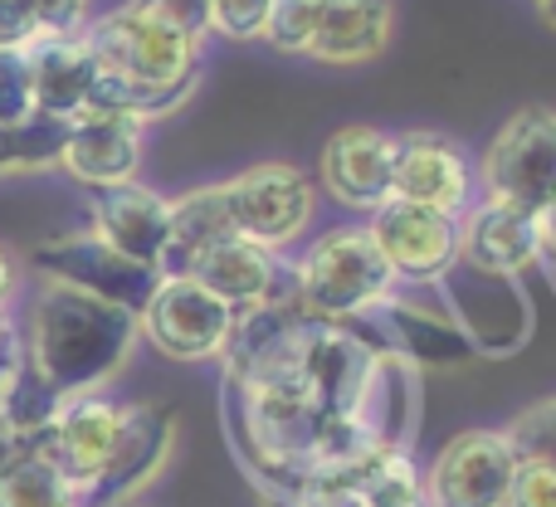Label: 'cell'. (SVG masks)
I'll return each mask as SVG.
<instances>
[{
	"label": "cell",
	"mask_w": 556,
	"mask_h": 507,
	"mask_svg": "<svg viewBox=\"0 0 556 507\" xmlns=\"http://www.w3.org/2000/svg\"><path fill=\"white\" fill-rule=\"evenodd\" d=\"M415 366L371 322H317L293 297L235 322L225 420L260 493L415 444Z\"/></svg>",
	"instance_id": "6da1fadb"
},
{
	"label": "cell",
	"mask_w": 556,
	"mask_h": 507,
	"mask_svg": "<svg viewBox=\"0 0 556 507\" xmlns=\"http://www.w3.org/2000/svg\"><path fill=\"white\" fill-rule=\"evenodd\" d=\"M137 342V317L123 307L88 297L78 288L45 283L39 297L29 303V327H25V366L59 395H88L103 391L123 371L127 352Z\"/></svg>",
	"instance_id": "7a4b0ae2"
},
{
	"label": "cell",
	"mask_w": 556,
	"mask_h": 507,
	"mask_svg": "<svg viewBox=\"0 0 556 507\" xmlns=\"http://www.w3.org/2000/svg\"><path fill=\"white\" fill-rule=\"evenodd\" d=\"M391 288L395 278L366 225L323 230L293 268V307L317 322H366Z\"/></svg>",
	"instance_id": "3957f363"
},
{
	"label": "cell",
	"mask_w": 556,
	"mask_h": 507,
	"mask_svg": "<svg viewBox=\"0 0 556 507\" xmlns=\"http://www.w3.org/2000/svg\"><path fill=\"white\" fill-rule=\"evenodd\" d=\"M84 45L98 59V68L113 78L142 88H186L191 93L201 78V45L176 29L156 25L137 5H117L103 20L84 25Z\"/></svg>",
	"instance_id": "277c9868"
},
{
	"label": "cell",
	"mask_w": 556,
	"mask_h": 507,
	"mask_svg": "<svg viewBox=\"0 0 556 507\" xmlns=\"http://www.w3.org/2000/svg\"><path fill=\"white\" fill-rule=\"evenodd\" d=\"M483 201L513 205V211H542L556 195V113L552 107H522L498 127L479 162Z\"/></svg>",
	"instance_id": "5b68a950"
},
{
	"label": "cell",
	"mask_w": 556,
	"mask_h": 507,
	"mask_svg": "<svg viewBox=\"0 0 556 507\" xmlns=\"http://www.w3.org/2000/svg\"><path fill=\"white\" fill-rule=\"evenodd\" d=\"M235 322L240 317L211 288H201L186 274L156 278L147 307L137 313V332L162 356H172V362H215V356H225Z\"/></svg>",
	"instance_id": "8992f818"
},
{
	"label": "cell",
	"mask_w": 556,
	"mask_h": 507,
	"mask_svg": "<svg viewBox=\"0 0 556 507\" xmlns=\"http://www.w3.org/2000/svg\"><path fill=\"white\" fill-rule=\"evenodd\" d=\"M366 230L395 283H440L459 268V215L391 195L366 215Z\"/></svg>",
	"instance_id": "52a82bcc"
},
{
	"label": "cell",
	"mask_w": 556,
	"mask_h": 507,
	"mask_svg": "<svg viewBox=\"0 0 556 507\" xmlns=\"http://www.w3.org/2000/svg\"><path fill=\"white\" fill-rule=\"evenodd\" d=\"M225 201H230L235 230L278 254L283 244L303 240V230L313 225L317 186L288 162H260L225 181Z\"/></svg>",
	"instance_id": "ba28073f"
},
{
	"label": "cell",
	"mask_w": 556,
	"mask_h": 507,
	"mask_svg": "<svg viewBox=\"0 0 556 507\" xmlns=\"http://www.w3.org/2000/svg\"><path fill=\"white\" fill-rule=\"evenodd\" d=\"M518 449L503 430H464L420 473L425 507H508Z\"/></svg>",
	"instance_id": "9c48e42d"
},
{
	"label": "cell",
	"mask_w": 556,
	"mask_h": 507,
	"mask_svg": "<svg viewBox=\"0 0 556 507\" xmlns=\"http://www.w3.org/2000/svg\"><path fill=\"white\" fill-rule=\"evenodd\" d=\"M29 264H35L49 283H64V288H78V293H88V297H103V303L123 307V313H132V317L147 307L156 278H162V274H152V268L123 258L113 244L98 240V235H64V240H49L29 254Z\"/></svg>",
	"instance_id": "30bf717a"
},
{
	"label": "cell",
	"mask_w": 556,
	"mask_h": 507,
	"mask_svg": "<svg viewBox=\"0 0 556 507\" xmlns=\"http://www.w3.org/2000/svg\"><path fill=\"white\" fill-rule=\"evenodd\" d=\"M117 424H123V405L108 401V395H98V391H88V395H68V401H59L54 420L35 434V449L45 454L68 483H74L78 507H84V493L98 483L108 454H113Z\"/></svg>",
	"instance_id": "8fae6325"
},
{
	"label": "cell",
	"mask_w": 556,
	"mask_h": 507,
	"mask_svg": "<svg viewBox=\"0 0 556 507\" xmlns=\"http://www.w3.org/2000/svg\"><path fill=\"white\" fill-rule=\"evenodd\" d=\"M172 444H176V410L172 405H156V401L123 405V424H117L113 454H108L98 483L84 493V507L132 503V493L147 489V483L162 473V464L172 459Z\"/></svg>",
	"instance_id": "7c38bea8"
},
{
	"label": "cell",
	"mask_w": 556,
	"mask_h": 507,
	"mask_svg": "<svg viewBox=\"0 0 556 507\" xmlns=\"http://www.w3.org/2000/svg\"><path fill=\"white\" fill-rule=\"evenodd\" d=\"M391 195L415 205H430L444 215H464L479 201V172L469 152L440 132H405L395 137V166H391Z\"/></svg>",
	"instance_id": "4fadbf2b"
},
{
	"label": "cell",
	"mask_w": 556,
	"mask_h": 507,
	"mask_svg": "<svg viewBox=\"0 0 556 507\" xmlns=\"http://www.w3.org/2000/svg\"><path fill=\"white\" fill-rule=\"evenodd\" d=\"M186 278L211 288L235 317L264 313V307L293 297V274L283 268V258L274 250H264V244L244 240V235H230V240H220L215 250H205L186 268Z\"/></svg>",
	"instance_id": "5bb4252c"
},
{
	"label": "cell",
	"mask_w": 556,
	"mask_h": 507,
	"mask_svg": "<svg viewBox=\"0 0 556 507\" xmlns=\"http://www.w3.org/2000/svg\"><path fill=\"white\" fill-rule=\"evenodd\" d=\"M391 166H395V137L366 123L332 132L323 156H317L323 191L337 205L362 215H371L381 201H391Z\"/></svg>",
	"instance_id": "9a60e30c"
},
{
	"label": "cell",
	"mask_w": 556,
	"mask_h": 507,
	"mask_svg": "<svg viewBox=\"0 0 556 507\" xmlns=\"http://www.w3.org/2000/svg\"><path fill=\"white\" fill-rule=\"evenodd\" d=\"M459 264L473 278H498L513 283L538 264V235H532V215L513 211L498 201H473L459 215Z\"/></svg>",
	"instance_id": "2e32d148"
},
{
	"label": "cell",
	"mask_w": 556,
	"mask_h": 507,
	"mask_svg": "<svg viewBox=\"0 0 556 507\" xmlns=\"http://www.w3.org/2000/svg\"><path fill=\"white\" fill-rule=\"evenodd\" d=\"M166 230H172V201L156 195L152 186H103L93 191V235L103 244H113L123 258L162 274L166 254Z\"/></svg>",
	"instance_id": "e0dca14e"
},
{
	"label": "cell",
	"mask_w": 556,
	"mask_h": 507,
	"mask_svg": "<svg viewBox=\"0 0 556 507\" xmlns=\"http://www.w3.org/2000/svg\"><path fill=\"white\" fill-rule=\"evenodd\" d=\"M59 166H64L68 176H78L84 186H93V191L137 181V166H142V127L127 123V117H103V113L74 117L64 132Z\"/></svg>",
	"instance_id": "ac0fdd59"
},
{
	"label": "cell",
	"mask_w": 556,
	"mask_h": 507,
	"mask_svg": "<svg viewBox=\"0 0 556 507\" xmlns=\"http://www.w3.org/2000/svg\"><path fill=\"white\" fill-rule=\"evenodd\" d=\"M29 59V88H35V113L74 123L84 117L88 93L98 78V59L88 54L84 35H45L25 45Z\"/></svg>",
	"instance_id": "d6986e66"
},
{
	"label": "cell",
	"mask_w": 556,
	"mask_h": 507,
	"mask_svg": "<svg viewBox=\"0 0 556 507\" xmlns=\"http://www.w3.org/2000/svg\"><path fill=\"white\" fill-rule=\"evenodd\" d=\"M376 337L391 346L395 356H405L410 366H444V362H469L479 346H473L469 327L454 322L444 313H430L420 303H405V297H386L376 307Z\"/></svg>",
	"instance_id": "ffe728a7"
},
{
	"label": "cell",
	"mask_w": 556,
	"mask_h": 507,
	"mask_svg": "<svg viewBox=\"0 0 556 507\" xmlns=\"http://www.w3.org/2000/svg\"><path fill=\"white\" fill-rule=\"evenodd\" d=\"M395 25V0H317V25L307 54L323 64H366L386 49Z\"/></svg>",
	"instance_id": "44dd1931"
},
{
	"label": "cell",
	"mask_w": 556,
	"mask_h": 507,
	"mask_svg": "<svg viewBox=\"0 0 556 507\" xmlns=\"http://www.w3.org/2000/svg\"><path fill=\"white\" fill-rule=\"evenodd\" d=\"M235 215L225 201V186H201L186 191L181 201H172V230H166V254H162V278L166 274H186L205 250H215L220 240H230Z\"/></svg>",
	"instance_id": "7402d4cb"
},
{
	"label": "cell",
	"mask_w": 556,
	"mask_h": 507,
	"mask_svg": "<svg viewBox=\"0 0 556 507\" xmlns=\"http://www.w3.org/2000/svg\"><path fill=\"white\" fill-rule=\"evenodd\" d=\"M0 507H78V493L39 449L0 469Z\"/></svg>",
	"instance_id": "603a6c76"
},
{
	"label": "cell",
	"mask_w": 556,
	"mask_h": 507,
	"mask_svg": "<svg viewBox=\"0 0 556 507\" xmlns=\"http://www.w3.org/2000/svg\"><path fill=\"white\" fill-rule=\"evenodd\" d=\"M317 25V0H269V20H264V39L278 54H307Z\"/></svg>",
	"instance_id": "cb8c5ba5"
},
{
	"label": "cell",
	"mask_w": 556,
	"mask_h": 507,
	"mask_svg": "<svg viewBox=\"0 0 556 507\" xmlns=\"http://www.w3.org/2000/svg\"><path fill=\"white\" fill-rule=\"evenodd\" d=\"M503 434L513 440L518 459H538V464H547V469H556V401L522 410Z\"/></svg>",
	"instance_id": "d4e9b609"
},
{
	"label": "cell",
	"mask_w": 556,
	"mask_h": 507,
	"mask_svg": "<svg viewBox=\"0 0 556 507\" xmlns=\"http://www.w3.org/2000/svg\"><path fill=\"white\" fill-rule=\"evenodd\" d=\"M35 117V88H29L25 49H0V127H20Z\"/></svg>",
	"instance_id": "484cf974"
},
{
	"label": "cell",
	"mask_w": 556,
	"mask_h": 507,
	"mask_svg": "<svg viewBox=\"0 0 556 507\" xmlns=\"http://www.w3.org/2000/svg\"><path fill=\"white\" fill-rule=\"evenodd\" d=\"M127 5H137L142 15H152L156 25L176 29V35L195 39V45L211 35V0H127Z\"/></svg>",
	"instance_id": "4316f807"
},
{
	"label": "cell",
	"mask_w": 556,
	"mask_h": 507,
	"mask_svg": "<svg viewBox=\"0 0 556 507\" xmlns=\"http://www.w3.org/2000/svg\"><path fill=\"white\" fill-rule=\"evenodd\" d=\"M269 0H211V29L225 39H264Z\"/></svg>",
	"instance_id": "83f0119b"
},
{
	"label": "cell",
	"mask_w": 556,
	"mask_h": 507,
	"mask_svg": "<svg viewBox=\"0 0 556 507\" xmlns=\"http://www.w3.org/2000/svg\"><path fill=\"white\" fill-rule=\"evenodd\" d=\"M508 507H556V469H547L538 459H518Z\"/></svg>",
	"instance_id": "f1b7e54d"
},
{
	"label": "cell",
	"mask_w": 556,
	"mask_h": 507,
	"mask_svg": "<svg viewBox=\"0 0 556 507\" xmlns=\"http://www.w3.org/2000/svg\"><path fill=\"white\" fill-rule=\"evenodd\" d=\"M35 15L39 39L45 35H84L88 25V0H25Z\"/></svg>",
	"instance_id": "f546056e"
},
{
	"label": "cell",
	"mask_w": 556,
	"mask_h": 507,
	"mask_svg": "<svg viewBox=\"0 0 556 507\" xmlns=\"http://www.w3.org/2000/svg\"><path fill=\"white\" fill-rule=\"evenodd\" d=\"M35 39H39V29L25 0H0V49H25Z\"/></svg>",
	"instance_id": "4dcf8cb0"
},
{
	"label": "cell",
	"mask_w": 556,
	"mask_h": 507,
	"mask_svg": "<svg viewBox=\"0 0 556 507\" xmlns=\"http://www.w3.org/2000/svg\"><path fill=\"white\" fill-rule=\"evenodd\" d=\"M532 235H538V264L556 268V195L542 211H532Z\"/></svg>",
	"instance_id": "1f68e13d"
},
{
	"label": "cell",
	"mask_w": 556,
	"mask_h": 507,
	"mask_svg": "<svg viewBox=\"0 0 556 507\" xmlns=\"http://www.w3.org/2000/svg\"><path fill=\"white\" fill-rule=\"evenodd\" d=\"M20 362V342H15V322H10L5 303H0V385H5V376L15 371Z\"/></svg>",
	"instance_id": "d6a6232c"
},
{
	"label": "cell",
	"mask_w": 556,
	"mask_h": 507,
	"mask_svg": "<svg viewBox=\"0 0 556 507\" xmlns=\"http://www.w3.org/2000/svg\"><path fill=\"white\" fill-rule=\"evenodd\" d=\"M35 449V440H25V434H15L5 420H0V469H10V464L20 459V454Z\"/></svg>",
	"instance_id": "836d02e7"
},
{
	"label": "cell",
	"mask_w": 556,
	"mask_h": 507,
	"mask_svg": "<svg viewBox=\"0 0 556 507\" xmlns=\"http://www.w3.org/2000/svg\"><path fill=\"white\" fill-rule=\"evenodd\" d=\"M15 166V127H0V172Z\"/></svg>",
	"instance_id": "e575fe53"
},
{
	"label": "cell",
	"mask_w": 556,
	"mask_h": 507,
	"mask_svg": "<svg viewBox=\"0 0 556 507\" xmlns=\"http://www.w3.org/2000/svg\"><path fill=\"white\" fill-rule=\"evenodd\" d=\"M10 288H15V264H10V254L0 250V303H5Z\"/></svg>",
	"instance_id": "d590c367"
},
{
	"label": "cell",
	"mask_w": 556,
	"mask_h": 507,
	"mask_svg": "<svg viewBox=\"0 0 556 507\" xmlns=\"http://www.w3.org/2000/svg\"><path fill=\"white\" fill-rule=\"evenodd\" d=\"M532 5H538V15L547 20V25H556V0H532Z\"/></svg>",
	"instance_id": "8d00e7d4"
},
{
	"label": "cell",
	"mask_w": 556,
	"mask_h": 507,
	"mask_svg": "<svg viewBox=\"0 0 556 507\" xmlns=\"http://www.w3.org/2000/svg\"><path fill=\"white\" fill-rule=\"evenodd\" d=\"M117 507H137V503H117Z\"/></svg>",
	"instance_id": "74e56055"
}]
</instances>
